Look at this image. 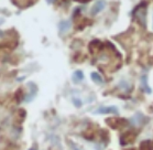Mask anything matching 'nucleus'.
Segmentation results:
<instances>
[{
  "label": "nucleus",
  "mask_w": 153,
  "mask_h": 150,
  "mask_svg": "<svg viewBox=\"0 0 153 150\" xmlns=\"http://www.w3.org/2000/svg\"><path fill=\"white\" fill-rule=\"evenodd\" d=\"M105 6H106V1H105V0H98L97 2L93 6V8H91V16H96L98 12H100V11L104 9Z\"/></svg>",
  "instance_id": "nucleus-1"
},
{
  "label": "nucleus",
  "mask_w": 153,
  "mask_h": 150,
  "mask_svg": "<svg viewBox=\"0 0 153 150\" xmlns=\"http://www.w3.org/2000/svg\"><path fill=\"white\" fill-rule=\"evenodd\" d=\"M95 114H118V109L115 106H108V107H99L95 110Z\"/></svg>",
  "instance_id": "nucleus-2"
},
{
  "label": "nucleus",
  "mask_w": 153,
  "mask_h": 150,
  "mask_svg": "<svg viewBox=\"0 0 153 150\" xmlns=\"http://www.w3.org/2000/svg\"><path fill=\"white\" fill-rule=\"evenodd\" d=\"M70 28H71V22L68 20H64V21H62V22H59V29L61 33H65Z\"/></svg>",
  "instance_id": "nucleus-3"
},
{
  "label": "nucleus",
  "mask_w": 153,
  "mask_h": 150,
  "mask_svg": "<svg viewBox=\"0 0 153 150\" xmlns=\"http://www.w3.org/2000/svg\"><path fill=\"white\" fill-rule=\"evenodd\" d=\"M91 78H93V81H94V82H96V83H99V84L104 83V81H102V77H101L98 73H96V72L91 73Z\"/></svg>",
  "instance_id": "nucleus-4"
},
{
  "label": "nucleus",
  "mask_w": 153,
  "mask_h": 150,
  "mask_svg": "<svg viewBox=\"0 0 153 150\" xmlns=\"http://www.w3.org/2000/svg\"><path fill=\"white\" fill-rule=\"evenodd\" d=\"M142 85H143V90H144V91L146 92V93H148V94H150V93H151V90H150V86L149 85H148V80H146V76H143L142 77Z\"/></svg>",
  "instance_id": "nucleus-5"
},
{
  "label": "nucleus",
  "mask_w": 153,
  "mask_h": 150,
  "mask_svg": "<svg viewBox=\"0 0 153 150\" xmlns=\"http://www.w3.org/2000/svg\"><path fill=\"white\" fill-rule=\"evenodd\" d=\"M73 77L75 78V82H79V81H82L84 78V74L82 71H76V72L74 73Z\"/></svg>",
  "instance_id": "nucleus-6"
},
{
  "label": "nucleus",
  "mask_w": 153,
  "mask_h": 150,
  "mask_svg": "<svg viewBox=\"0 0 153 150\" xmlns=\"http://www.w3.org/2000/svg\"><path fill=\"white\" fill-rule=\"evenodd\" d=\"M73 103L75 105H76V107H80V106H82V101H80L79 99H78V98H74V99H73Z\"/></svg>",
  "instance_id": "nucleus-7"
}]
</instances>
